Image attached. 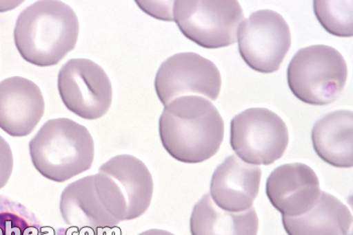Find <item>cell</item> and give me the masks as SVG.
Returning a JSON list of instances; mask_svg holds the SVG:
<instances>
[{
  "mask_svg": "<svg viewBox=\"0 0 353 235\" xmlns=\"http://www.w3.org/2000/svg\"><path fill=\"white\" fill-rule=\"evenodd\" d=\"M159 133L163 147L174 159L197 164L217 153L224 138V121L210 101L186 96L165 104Z\"/></svg>",
  "mask_w": 353,
  "mask_h": 235,
  "instance_id": "6da1fadb",
  "label": "cell"
},
{
  "mask_svg": "<svg viewBox=\"0 0 353 235\" xmlns=\"http://www.w3.org/2000/svg\"><path fill=\"white\" fill-rule=\"evenodd\" d=\"M79 21L62 1H37L21 12L15 23V47L26 62L53 67L75 49Z\"/></svg>",
  "mask_w": 353,
  "mask_h": 235,
  "instance_id": "7a4b0ae2",
  "label": "cell"
},
{
  "mask_svg": "<svg viewBox=\"0 0 353 235\" xmlns=\"http://www.w3.org/2000/svg\"><path fill=\"white\" fill-rule=\"evenodd\" d=\"M34 168L62 183L88 171L94 161V140L84 126L68 118L49 120L30 142Z\"/></svg>",
  "mask_w": 353,
  "mask_h": 235,
  "instance_id": "3957f363",
  "label": "cell"
},
{
  "mask_svg": "<svg viewBox=\"0 0 353 235\" xmlns=\"http://www.w3.org/2000/svg\"><path fill=\"white\" fill-rule=\"evenodd\" d=\"M94 186L100 203L119 223L139 219L152 203V174L134 156L123 154L104 163L94 175Z\"/></svg>",
  "mask_w": 353,
  "mask_h": 235,
  "instance_id": "277c9868",
  "label": "cell"
},
{
  "mask_svg": "<svg viewBox=\"0 0 353 235\" xmlns=\"http://www.w3.org/2000/svg\"><path fill=\"white\" fill-rule=\"evenodd\" d=\"M347 77V65L342 54L324 45L301 49L287 69L290 90L300 101L312 106L334 102L343 91Z\"/></svg>",
  "mask_w": 353,
  "mask_h": 235,
  "instance_id": "5b68a950",
  "label": "cell"
},
{
  "mask_svg": "<svg viewBox=\"0 0 353 235\" xmlns=\"http://www.w3.org/2000/svg\"><path fill=\"white\" fill-rule=\"evenodd\" d=\"M245 21L243 8L234 0L173 1L172 21L187 38L208 49L230 47Z\"/></svg>",
  "mask_w": 353,
  "mask_h": 235,
  "instance_id": "8992f818",
  "label": "cell"
},
{
  "mask_svg": "<svg viewBox=\"0 0 353 235\" xmlns=\"http://www.w3.org/2000/svg\"><path fill=\"white\" fill-rule=\"evenodd\" d=\"M230 145L248 164L271 165L284 155L289 130L284 120L269 109H248L231 120Z\"/></svg>",
  "mask_w": 353,
  "mask_h": 235,
  "instance_id": "52a82bcc",
  "label": "cell"
},
{
  "mask_svg": "<svg viewBox=\"0 0 353 235\" xmlns=\"http://www.w3.org/2000/svg\"><path fill=\"white\" fill-rule=\"evenodd\" d=\"M239 51L246 65L261 74L279 71L292 45L291 30L280 13H252L237 30Z\"/></svg>",
  "mask_w": 353,
  "mask_h": 235,
  "instance_id": "ba28073f",
  "label": "cell"
},
{
  "mask_svg": "<svg viewBox=\"0 0 353 235\" xmlns=\"http://www.w3.org/2000/svg\"><path fill=\"white\" fill-rule=\"evenodd\" d=\"M58 91L70 112L85 120L106 115L112 104V86L99 65L87 58H73L58 75Z\"/></svg>",
  "mask_w": 353,
  "mask_h": 235,
  "instance_id": "9c48e42d",
  "label": "cell"
},
{
  "mask_svg": "<svg viewBox=\"0 0 353 235\" xmlns=\"http://www.w3.org/2000/svg\"><path fill=\"white\" fill-rule=\"evenodd\" d=\"M154 89L163 106L186 96L216 101L221 90V75L216 65L200 54L181 52L161 65Z\"/></svg>",
  "mask_w": 353,
  "mask_h": 235,
  "instance_id": "30bf717a",
  "label": "cell"
},
{
  "mask_svg": "<svg viewBox=\"0 0 353 235\" xmlns=\"http://www.w3.org/2000/svg\"><path fill=\"white\" fill-rule=\"evenodd\" d=\"M265 192L283 216L296 217L311 210L321 195L319 178L311 167L292 163L278 167L267 180Z\"/></svg>",
  "mask_w": 353,
  "mask_h": 235,
  "instance_id": "8fae6325",
  "label": "cell"
},
{
  "mask_svg": "<svg viewBox=\"0 0 353 235\" xmlns=\"http://www.w3.org/2000/svg\"><path fill=\"white\" fill-rule=\"evenodd\" d=\"M45 114V99L38 85L21 77L0 82V129L12 137L28 136Z\"/></svg>",
  "mask_w": 353,
  "mask_h": 235,
  "instance_id": "7c38bea8",
  "label": "cell"
},
{
  "mask_svg": "<svg viewBox=\"0 0 353 235\" xmlns=\"http://www.w3.org/2000/svg\"><path fill=\"white\" fill-rule=\"evenodd\" d=\"M261 179V167L231 155L215 169L209 194L222 210L243 212L258 197Z\"/></svg>",
  "mask_w": 353,
  "mask_h": 235,
  "instance_id": "4fadbf2b",
  "label": "cell"
},
{
  "mask_svg": "<svg viewBox=\"0 0 353 235\" xmlns=\"http://www.w3.org/2000/svg\"><path fill=\"white\" fill-rule=\"evenodd\" d=\"M60 211L65 223L72 227L98 230L114 228L119 224L100 203L95 191L94 175L81 178L64 189Z\"/></svg>",
  "mask_w": 353,
  "mask_h": 235,
  "instance_id": "5bb4252c",
  "label": "cell"
},
{
  "mask_svg": "<svg viewBox=\"0 0 353 235\" xmlns=\"http://www.w3.org/2000/svg\"><path fill=\"white\" fill-rule=\"evenodd\" d=\"M316 154L331 166H353V113L339 110L329 113L314 125L311 134Z\"/></svg>",
  "mask_w": 353,
  "mask_h": 235,
  "instance_id": "9a60e30c",
  "label": "cell"
},
{
  "mask_svg": "<svg viewBox=\"0 0 353 235\" xmlns=\"http://www.w3.org/2000/svg\"><path fill=\"white\" fill-rule=\"evenodd\" d=\"M288 235H352V214L335 196L321 192L314 208L300 216H283Z\"/></svg>",
  "mask_w": 353,
  "mask_h": 235,
  "instance_id": "2e32d148",
  "label": "cell"
},
{
  "mask_svg": "<svg viewBox=\"0 0 353 235\" xmlns=\"http://www.w3.org/2000/svg\"><path fill=\"white\" fill-rule=\"evenodd\" d=\"M190 232L192 235H258L259 217L254 208L237 213L222 210L210 194H205L192 211Z\"/></svg>",
  "mask_w": 353,
  "mask_h": 235,
  "instance_id": "e0dca14e",
  "label": "cell"
},
{
  "mask_svg": "<svg viewBox=\"0 0 353 235\" xmlns=\"http://www.w3.org/2000/svg\"><path fill=\"white\" fill-rule=\"evenodd\" d=\"M0 235H46V232L32 211L0 195Z\"/></svg>",
  "mask_w": 353,
  "mask_h": 235,
  "instance_id": "ac0fdd59",
  "label": "cell"
},
{
  "mask_svg": "<svg viewBox=\"0 0 353 235\" xmlns=\"http://www.w3.org/2000/svg\"><path fill=\"white\" fill-rule=\"evenodd\" d=\"M352 1H314V12L320 25L333 36L352 38L353 36Z\"/></svg>",
  "mask_w": 353,
  "mask_h": 235,
  "instance_id": "d6986e66",
  "label": "cell"
},
{
  "mask_svg": "<svg viewBox=\"0 0 353 235\" xmlns=\"http://www.w3.org/2000/svg\"><path fill=\"white\" fill-rule=\"evenodd\" d=\"M14 171V155L10 144L0 136V189L3 188L10 179Z\"/></svg>",
  "mask_w": 353,
  "mask_h": 235,
  "instance_id": "ffe728a7",
  "label": "cell"
},
{
  "mask_svg": "<svg viewBox=\"0 0 353 235\" xmlns=\"http://www.w3.org/2000/svg\"><path fill=\"white\" fill-rule=\"evenodd\" d=\"M137 3L143 12L157 19L172 21L173 1H137Z\"/></svg>",
  "mask_w": 353,
  "mask_h": 235,
  "instance_id": "44dd1931",
  "label": "cell"
},
{
  "mask_svg": "<svg viewBox=\"0 0 353 235\" xmlns=\"http://www.w3.org/2000/svg\"><path fill=\"white\" fill-rule=\"evenodd\" d=\"M139 235H175L171 234V232H167V230H150L147 232H141Z\"/></svg>",
  "mask_w": 353,
  "mask_h": 235,
  "instance_id": "7402d4cb",
  "label": "cell"
}]
</instances>
